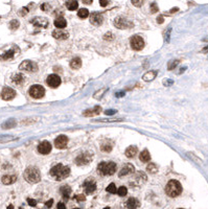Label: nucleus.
Listing matches in <instances>:
<instances>
[{
	"mask_svg": "<svg viewBox=\"0 0 208 209\" xmlns=\"http://www.w3.org/2000/svg\"><path fill=\"white\" fill-rule=\"evenodd\" d=\"M50 175L58 181L64 180L70 175V167L63 165L62 163H59L50 169Z\"/></svg>",
	"mask_w": 208,
	"mask_h": 209,
	"instance_id": "f257e3e1",
	"label": "nucleus"
},
{
	"mask_svg": "<svg viewBox=\"0 0 208 209\" xmlns=\"http://www.w3.org/2000/svg\"><path fill=\"white\" fill-rule=\"evenodd\" d=\"M24 179L29 183H38L41 180V174L40 170L35 166H29L25 169L23 174Z\"/></svg>",
	"mask_w": 208,
	"mask_h": 209,
	"instance_id": "f03ea898",
	"label": "nucleus"
},
{
	"mask_svg": "<svg viewBox=\"0 0 208 209\" xmlns=\"http://www.w3.org/2000/svg\"><path fill=\"white\" fill-rule=\"evenodd\" d=\"M165 192L168 196L172 197V198H176L178 196H180L182 192L181 184L178 182L177 180H171L168 184H166Z\"/></svg>",
	"mask_w": 208,
	"mask_h": 209,
	"instance_id": "7ed1b4c3",
	"label": "nucleus"
},
{
	"mask_svg": "<svg viewBox=\"0 0 208 209\" xmlns=\"http://www.w3.org/2000/svg\"><path fill=\"white\" fill-rule=\"evenodd\" d=\"M97 172L102 176H112L116 172V164L114 162H100L97 166Z\"/></svg>",
	"mask_w": 208,
	"mask_h": 209,
	"instance_id": "20e7f679",
	"label": "nucleus"
},
{
	"mask_svg": "<svg viewBox=\"0 0 208 209\" xmlns=\"http://www.w3.org/2000/svg\"><path fill=\"white\" fill-rule=\"evenodd\" d=\"M29 95L32 96V98H42L45 94V89L40 85H34L29 88Z\"/></svg>",
	"mask_w": 208,
	"mask_h": 209,
	"instance_id": "39448f33",
	"label": "nucleus"
},
{
	"mask_svg": "<svg viewBox=\"0 0 208 209\" xmlns=\"http://www.w3.org/2000/svg\"><path fill=\"white\" fill-rule=\"evenodd\" d=\"M130 44L133 50H136V51L141 50V49H143L144 47V41L140 36H134V37L131 38Z\"/></svg>",
	"mask_w": 208,
	"mask_h": 209,
	"instance_id": "423d86ee",
	"label": "nucleus"
},
{
	"mask_svg": "<svg viewBox=\"0 0 208 209\" xmlns=\"http://www.w3.org/2000/svg\"><path fill=\"white\" fill-rule=\"evenodd\" d=\"M19 69L23 71H28V72H36L38 71V65L32 61H24L19 65Z\"/></svg>",
	"mask_w": 208,
	"mask_h": 209,
	"instance_id": "0eeeda50",
	"label": "nucleus"
},
{
	"mask_svg": "<svg viewBox=\"0 0 208 209\" xmlns=\"http://www.w3.org/2000/svg\"><path fill=\"white\" fill-rule=\"evenodd\" d=\"M114 25H115L117 28L120 29H125V28H132L134 24L132 22L128 21L127 19L124 17H117L114 21Z\"/></svg>",
	"mask_w": 208,
	"mask_h": 209,
	"instance_id": "6e6552de",
	"label": "nucleus"
},
{
	"mask_svg": "<svg viewBox=\"0 0 208 209\" xmlns=\"http://www.w3.org/2000/svg\"><path fill=\"white\" fill-rule=\"evenodd\" d=\"M46 83L50 88H58L61 85V78L58 74H50L46 79Z\"/></svg>",
	"mask_w": 208,
	"mask_h": 209,
	"instance_id": "1a4fd4ad",
	"label": "nucleus"
},
{
	"mask_svg": "<svg viewBox=\"0 0 208 209\" xmlns=\"http://www.w3.org/2000/svg\"><path fill=\"white\" fill-rule=\"evenodd\" d=\"M16 96V91L10 87H4L1 92V97L4 100H11Z\"/></svg>",
	"mask_w": 208,
	"mask_h": 209,
	"instance_id": "9d476101",
	"label": "nucleus"
},
{
	"mask_svg": "<svg viewBox=\"0 0 208 209\" xmlns=\"http://www.w3.org/2000/svg\"><path fill=\"white\" fill-rule=\"evenodd\" d=\"M91 161V156L88 153H83L75 158V163L78 165H86Z\"/></svg>",
	"mask_w": 208,
	"mask_h": 209,
	"instance_id": "9b49d317",
	"label": "nucleus"
},
{
	"mask_svg": "<svg viewBox=\"0 0 208 209\" xmlns=\"http://www.w3.org/2000/svg\"><path fill=\"white\" fill-rule=\"evenodd\" d=\"M51 147H51V144L48 141H42L38 145V152L42 154V155H47V154L50 153Z\"/></svg>",
	"mask_w": 208,
	"mask_h": 209,
	"instance_id": "f8f14e48",
	"label": "nucleus"
},
{
	"mask_svg": "<svg viewBox=\"0 0 208 209\" xmlns=\"http://www.w3.org/2000/svg\"><path fill=\"white\" fill-rule=\"evenodd\" d=\"M68 143V137L65 135H60L54 140V145L57 148H65Z\"/></svg>",
	"mask_w": 208,
	"mask_h": 209,
	"instance_id": "ddd939ff",
	"label": "nucleus"
},
{
	"mask_svg": "<svg viewBox=\"0 0 208 209\" xmlns=\"http://www.w3.org/2000/svg\"><path fill=\"white\" fill-rule=\"evenodd\" d=\"M90 22L94 25H100V24L104 22V17L102 14L100 13H92L90 15Z\"/></svg>",
	"mask_w": 208,
	"mask_h": 209,
	"instance_id": "4468645a",
	"label": "nucleus"
},
{
	"mask_svg": "<svg viewBox=\"0 0 208 209\" xmlns=\"http://www.w3.org/2000/svg\"><path fill=\"white\" fill-rule=\"evenodd\" d=\"M96 189V184L93 181H87V182L84 183V191L85 194H91L95 191Z\"/></svg>",
	"mask_w": 208,
	"mask_h": 209,
	"instance_id": "2eb2a0df",
	"label": "nucleus"
},
{
	"mask_svg": "<svg viewBox=\"0 0 208 209\" xmlns=\"http://www.w3.org/2000/svg\"><path fill=\"white\" fill-rule=\"evenodd\" d=\"M35 26L38 27H47L48 26V20L46 18L42 17H36L31 21Z\"/></svg>",
	"mask_w": 208,
	"mask_h": 209,
	"instance_id": "dca6fc26",
	"label": "nucleus"
},
{
	"mask_svg": "<svg viewBox=\"0 0 208 209\" xmlns=\"http://www.w3.org/2000/svg\"><path fill=\"white\" fill-rule=\"evenodd\" d=\"M135 172V167H134L133 164L131 163H128L125 164V165L122 167L121 169H120L119 172V177H124V176H127V175H130L132 174V173Z\"/></svg>",
	"mask_w": 208,
	"mask_h": 209,
	"instance_id": "f3484780",
	"label": "nucleus"
},
{
	"mask_svg": "<svg viewBox=\"0 0 208 209\" xmlns=\"http://www.w3.org/2000/svg\"><path fill=\"white\" fill-rule=\"evenodd\" d=\"M100 112H102V108H100V106H97V107H94V108L86 110V111L83 113V115L84 116H87V117H92V116H94V115L100 114Z\"/></svg>",
	"mask_w": 208,
	"mask_h": 209,
	"instance_id": "a211bd4d",
	"label": "nucleus"
},
{
	"mask_svg": "<svg viewBox=\"0 0 208 209\" xmlns=\"http://www.w3.org/2000/svg\"><path fill=\"white\" fill-rule=\"evenodd\" d=\"M16 180H17V176L16 175H5L2 177V183L4 184V185H10V184H13L16 182Z\"/></svg>",
	"mask_w": 208,
	"mask_h": 209,
	"instance_id": "6ab92c4d",
	"label": "nucleus"
},
{
	"mask_svg": "<svg viewBox=\"0 0 208 209\" xmlns=\"http://www.w3.org/2000/svg\"><path fill=\"white\" fill-rule=\"evenodd\" d=\"M125 206L127 208H138L140 206V203L135 198H130V199H128V201H125Z\"/></svg>",
	"mask_w": 208,
	"mask_h": 209,
	"instance_id": "aec40b11",
	"label": "nucleus"
},
{
	"mask_svg": "<svg viewBox=\"0 0 208 209\" xmlns=\"http://www.w3.org/2000/svg\"><path fill=\"white\" fill-rule=\"evenodd\" d=\"M62 28H59V29H56V31L53 32V37L56 38V39H66L68 38V32H64V31H61Z\"/></svg>",
	"mask_w": 208,
	"mask_h": 209,
	"instance_id": "412c9836",
	"label": "nucleus"
},
{
	"mask_svg": "<svg viewBox=\"0 0 208 209\" xmlns=\"http://www.w3.org/2000/svg\"><path fill=\"white\" fill-rule=\"evenodd\" d=\"M137 151H138L137 147H135V145H131V147H129L127 150H125V156H127L128 158H133V157L136 156Z\"/></svg>",
	"mask_w": 208,
	"mask_h": 209,
	"instance_id": "4be33fe9",
	"label": "nucleus"
},
{
	"mask_svg": "<svg viewBox=\"0 0 208 209\" xmlns=\"http://www.w3.org/2000/svg\"><path fill=\"white\" fill-rule=\"evenodd\" d=\"M12 81H13V83H15L17 85H21L24 82V75L21 73H15L12 76Z\"/></svg>",
	"mask_w": 208,
	"mask_h": 209,
	"instance_id": "5701e85b",
	"label": "nucleus"
},
{
	"mask_svg": "<svg viewBox=\"0 0 208 209\" xmlns=\"http://www.w3.org/2000/svg\"><path fill=\"white\" fill-rule=\"evenodd\" d=\"M156 75H157V72H156V71H149V72L143 74L142 79H143L144 82H151L156 78Z\"/></svg>",
	"mask_w": 208,
	"mask_h": 209,
	"instance_id": "b1692460",
	"label": "nucleus"
},
{
	"mask_svg": "<svg viewBox=\"0 0 208 209\" xmlns=\"http://www.w3.org/2000/svg\"><path fill=\"white\" fill-rule=\"evenodd\" d=\"M54 26L58 27V28H65L67 26V22L64 18H57L54 20Z\"/></svg>",
	"mask_w": 208,
	"mask_h": 209,
	"instance_id": "393cba45",
	"label": "nucleus"
},
{
	"mask_svg": "<svg viewBox=\"0 0 208 209\" xmlns=\"http://www.w3.org/2000/svg\"><path fill=\"white\" fill-rule=\"evenodd\" d=\"M66 7L69 11H75L79 7V2L76 0H67Z\"/></svg>",
	"mask_w": 208,
	"mask_h": 209,
	"instance_id": "a878e982",
	"label": "nucleus"
},
{
	"mask_svg": "<svg viewBox=\"0 0 208 209\" xmlns=\"http://www.w3.org/2000/svg\"><path fill=\"white\" fill-rule=\"evenodd\" d=\"M60 191H61L62 196L64 197V199H68V198L70 197V194H71V188L68 185H64L61 187Z\"/></svg>",
	"mask_w": 208,
	"mask_h": 209,
	"instance_id": "bb28decb",
	"label": "nucleus"
},
{
	"mask_svg": "<svg viewBox=\"0 0 208 209\" xmlns=\"http://www.w3.org/2000/svg\"><path fill=\"white\" fill-rule=\"evenodd\" d=\"M112 148H113V144H112L111 141H105L104 143H102V145H100V150L106 153L111 152Z\"/></svg>",
	"mask_w": 208,
	"mask_h": 209,
	"instance_id": "cd10ccee",
	"label": "nucleus"
},
{
	"mask_svg": "<svg viewBox=\"0 0 208 209\" xmlns=\"http://www.w3.org/2000/svg\"><path fill=\"white\" fill-rule=\"evenodd\" d=\"M70 66H71V68H73V69H79V68H81L82 61H81L80 58H74V59L71 60Z\"/></svg>",
	"mask_w": 208,
	"mask_h": 209,
	"instance_id": "c85d7f7f",
	"label": "nucleus"
},
{
	"mask_svg": "<svg viewBox=\"0 0 208 209\" xmlns=\"http://www.w3.org/2000/svg\"><path fill=\"white\" fill-rule=\"evenodd\" d=\"M139 158H140V160L142 162H149L151 160V155L149 153V151L147 150H143L140 154V156H139Z\"/></svg>",
	"mask_w": 208,
	"mask_h": 209,
	"instance_id": "c756f323",
	"label": "nucleus"
},
{
	"mask_svg": "<svg viewBox=\"0 0 208 209\" xmlns=\"http://www.w3.org/2000/svg\"><path fill=\"white\" fill-rule=\"evenodd\" d=\"M14 53H15V51L14 50H7L5 53L0 56V59L3 60V61H5V60H11V59H13Z\"/></svg>",
	"mask_w": 208,
	"mask_h": 209,
	"instance_id": "7c9ffc66",
	"label": "nucleus"
},
{
	"mask_svg": "<svg viewBox=\"0 0 208 209\" xmlns=\"http://www.w3.org/2000/svg\"><path fill=\"white\" fill-rule=\"evenodd\" d=\"M78 16H79V17H80L81 19L87 18V17H88V16H89V11L87 10V9H81V10H79Z\"/></svg>",
	"mask_w": 208,
	"mask_h": 209,
	"instance_id": "2f4dec72",
	"label": "nucleus"
},
{
	"mask_svg": "<svg viewBox=\"0 0 208 209\" xmlns=\"http://www.w3.org/2000/svg\"><path fill=\"white\" fill-rule=\"evenodd\" d=\"M146 169H147V172L151 173V174H155V173H157V170H158L157 165L154 163H150L149 165H147Z\"/></svg>",
	"mask_w": 208,
	"mask_h": 209,
	"instance_id": "473e14b6",
	"label": "nucleus"
},
{
	"mask_svg": "<svg viewBox=\"0 0 208 209\" xmlns=\"http://www.w3.org/2000/svg\"><path fill=\"white\" fill-rule=\"evenodd\" d=\"M15 125H16V120L12 118V119L7 120L6 122L3 123L2 126H3V129H7V128H13V126H15Z\"/></svg>",
	"mask_w": 208,
	"mask_h": 209,
	"instance_id": "72a5a7b5",
	"label": "nucleus"
},
{
	"mask_svg": "<svg viewBox=\"0 0 208 209\" xmlns=\"http://www.w3.org/2000/svg\"><path fill=\"white\" fill-rule=\"evenodd\" d=\"M127 194H128V189H127V187H125V186H121V187H119L117 189V194L120 197H125Z\"/></svg>",
	"mask_w": 208,
	"mask_h": 209,
	"instance_id": "f704fd0d",
	"label": "nucleus"
},
{
	"mask_svg": "<svg viewBox=\"0 0 208 209\" xmlns=\"http://www.w3.org/2000/svg\"><path fill=\"white\" fill-rule=\"evenodd\" d=\"M179 63H180L179 60H174V61H172L171 63H168V70H173V69H175V68L177 67Z\"/></svg>",
	"mask_w": 208,
	"mask_h": 209,
	"instance_id": "c9c22d12",
	"label": "nucleus"
},
{
	"mask_svg": "<svg viewBox=\"0 0 208 209\" xmlns=\"http://www.w3.org/2000/svg\"><path fill=\"white\" fill-rule=\"evenodd\" d=\"M106 190L108 192H110V194H116V192H117L116 187H115V184H114V183H111L110 185H109L108 187L106 188Z\"/></svg>",
	"mask_w": 208,
	"mask_h": 209,
	"instance_id": "e433bc0d",
	"label": "nucleus"
},
{
	"mask_svg": "<svg viewBox=\"0 0 208 209\" xmlns=\"http://www.w3.org/2000/svg\"><path fill=\"white\" fill-rule=\"evenodd\" d=\"M19 27V21L17 20H12L10 23V28L13 29V31H15V29H17Z\"/></svg>",
	"mask_w": 208,
	"mask_h": 209,
	"instance_id": "4c0bfd02",
	"label": "nucleus"
},
{
	"mask_svg": "<svg viewBox=\"0 0 208 209\" xmlns=\"http://www.w3.org/2000/svg\"><path fill=\"white\" fill-rule=\"evenodd\" d=\"M15 137H11V136H4V137H0V143H5L6 141H11V140H15Z\"/></svg>",
	"mask_w": 208,
	"mask_h": 209,
	"instance_id": "58836bf2",
	"label": "nucleus"
},
{
	"mask_svg": "<svg viewBox=\"0 0 208 209\" xmlns=\"http://www.w3.org/2000/svg\"><path fill=\"white\" fill-rule=\"evenodd\" d=\"M131 2H132V4L134 6H137V7H140L142 4H143L144 0H131Z\"/></svg>",
	"mask_w": 208,
	"mask_h": 209,
	"instance_id": "ea45409f",
	"label": "nucleus"
},
{
	"mask_svg": "<svg viewBox=\"0 0 208 209\" xmlns=\"http://www.w3.org/2000/svg\"><path fill=\"white\" fill-rule=\"evenodd\" d=\"M75 200L78 201V202H84V201L86 200V197H85L84 194H79V196H75Z\"/></svg>",
	"mask_w": 208,
	"mask_h": 209,
	"instance_id": "a19ab883",
	"label": "nucleus"
},
{
	"mask_svg": "<svg viewBox=\"0 0 208 209\" xmlns=\"http://www.w3.org/2000/svg\"><path fill=\"white\" fill-rule=\"evenodd\" d=\"M151 12H152V13L158 12V6H157V4H156V3H152V4H151Z\"/></svg>",
	"mask_w": 208,
	"mask_h": 209,
	"instance_id": "79ce46f5",
	"label": "nucleus"
},
{
	"mask_svg": "<svg viewBox=\"0 0 208 209\" xmlns=\"http://www.w3.org/2000/svg\"><path fill=\"white\" fill-rule=\"evenodd\" d=\"M174 84V81L173 79H165V81L163 82V85L164 86H171V85Z\"/></svg>",
	"mask_w": 208,
	"mask_h": 209,
	"instance_id": "37998d69",
	"label": "nucleus"
},
{
	"mask_svg": "<svg viewBox=\"0 0 208 209\" xmlns=\"http://www.w3.org/2000/svg\"><path fill=\"white\" fill-rule=\"evenodd\" d=\"M49 9H50V6H49L48 3H44V4L41 5V10H42V11H45V12H47Z\"/></svg>",
	"mask_w": 208,
	"mask_h": 209,
	"instance_id": "c03bdc74",
	"label": "nucleus"
},
{
	"mask_svg": "<svg viewBox=\"0 0 208 209\" xmlns=\"http://www.w3.org/2000/svg\"><path fill=\"white\" fill-rule=\"evenodd\" d=\"M117 111L116 110H107V111H105V114L106 115H114L116 114Z\"/></svg>",
	"mask_w": 208,
	"mask_h": 209,
	"instance_id": "a18cd8bd",
	"label": "nucleus"
},
{
	"mask_svg": "<svg viewBox=\"0 0 208 209\" xmlns=\"http://www.w3.org/2000/svg\"><path fill=\"white\" fill-rule=\"evenodd\" d=\"M121 119H100L96 120V122H119Z\"/></svg>",
	"mask_w": 208,
	"mask_h": 209,
	"instance_id": "49530a36",
	"label": "nucleus"
},
{
	"mask_svg": "<svg viewBox=\"0 0 208 209\" xmlns=\"http://www.w3.org/2000/svg\"><path fill=\"white\" fill-rule=\"evenodd\" d=\"M27 203H28V204L31 205V206H32V207L37 205V202H36V200H32V199H27Z\"/></svg>",
	"mask_w": 208,
	"mask_h": 209,
	"instance_id": "de8ad7c7",
	"label": "nucleus"
},
{
	"mask_svg": "<svg viewBox=\"0 0 208 209\" xmlns=\"http://www.w3.org/2000/svg\"><path fill=\"white\" fill-rule=\"evenodd\" d=\"M104 39L105 40H111V39H113V36H112L111 32H108V34H106L105 36H104Z\"/></svg>",
	"mask_w": 208,
	"mask_h": 209,
	"instance_id": "09e8293b",
	"label": "nucleus"
},
{
	"mask_svg": "<svg viewBox=\"0 0 208 209\" xmlns=\"http://www.w3.org/2000/svg\"><path fill=\"white\" fill-rule=\"evenodd\" d=\"M108 3H109V1H108V0H100V4L102 5L103 7L107 6V5H108Z\"/></svg>",
	"mask_w": 208,
	"mask_h": 209,
	"instance_id": "8fccbe9b",
	"label": "nucleus"
},
{
	"mask_svg": "<svg viewBox=\"0 0 208 209\" xmlns=\"http://www.w3.org/2000/svg\"><path fill=\"white\" fill-rule=\"evenodd\" d=\"M104 91H105V90H100V91H98L97 93H98V94H100V95H102V94H104ZM93 97H95V98H100V96H98L97 94H94V95H93Z\"/></svg>",
	"mask_w": 208,
	"mask_h": 209,
	"instance_id": "3c124183",
	"label": "nucleus"
},
{
	"mask_svg": "<svg viewBox=\"0 0 208 209\" xmlns=\"http://www.w3.org/2000/svg\"><path fill=\"white\" fill-rule=\"evenodd\" d=\"M163 21H164V19H163V16H159V17L157 18V22L158 23H163Z\"/></svg>",
	"mask_w": 208,
	"mask_h": 209,
	"instance_id": "603ef678",
	"label": "nucleus"
},
{
	"mask_svg": "<svg viewBox=\"0 0 208 209\" xmlns=\"http://www.w3.org/2000/svg\"><path fill=\"white\" fill-rule=\"evenodd\" d=\"M53 204V200H49L47 203H46V207H51V205Z\"/></svg>",
	"mask_w": 208,
	"mask_h": 209,
	"instance_id": "864d4df0",
	"label": "nucleus"
},
{
	"mask_svg": "<svg viewBox=\"0 0 208 209\" xmlns=\"http://www.w3.org/2000/svg\"><path fill=\"white\" fill-rule=\"evenodd\" d=\"M82 1H83L85 4H91L93 0H82Z\"/></svg>",
	"mask_w": 208,
	"mask_h": 209,
	"instance_id": "5fc2aeb1",
	"label": "nucleus"
},
{
	"mask_svg": "<svg viewBox=\"0 0 208 209\" xmlns=\"http://www.w3.org/2000/svg\"><path fill=\"white\" fill-rule=\"evenodd\" d=\"M57 208H66V206H65L64 204H63V203H59L58 204V206H57Z\"/></svg>",
	"mask_w": 208,
	"mask_h": 209,
	"instance_id": "6e6d98bb",
	"label": "nucleus"
},
{
	"mask_svg": "<svg viewBox=\"0 0 208 209\" xmlns=\"http://www.w3.org/2000/svg\"><path fill=\"white\" fill-rule=\"evenodd\" d=\"M124 95H125V92H118V93H116L117 97H119V96H124Z\"/></svg>",
	"mask_w": 208,
	"mask_h": 209,
	"instance_id": "4d7b16f0",
	"label": "nucleus"
},
{
	"mask_svg": "<svg viewBox=\"0 0 208 209\" xmlns=\"http://www.w3.org/2000/svg\"><path fill=\"white\" fill-rule=\"evenodd\" d=\"M206 50H208V47H206V48H204V49H203V52H207Z\"/></svg>",
	"mask_w": 208,
	"mask_h": 209,
	"instance_id": "13d9d810",
	"label": "nucleus"
}]
</instances>
